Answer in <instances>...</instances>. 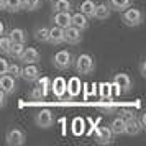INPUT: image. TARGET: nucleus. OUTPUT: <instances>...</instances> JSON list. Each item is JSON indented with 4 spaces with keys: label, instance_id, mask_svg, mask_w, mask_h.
Returning <instances> with one entry per match:
<instances>
[{
    "label": "nucleus",
    "instance_id": "16",
    "mask_svg": "<svg viewBox=\"0 0 146 146\" xmlns=\"http://www.w3.org/2000/svg\"><path fill=\"white\" fill-rule=\"evenodd\" d=\"M8 38H10L12 43H21V44H25L27 43V31L23 28H12L8 31Z\"/></svg>",
    "mask_w": 146,
    "mask_h": 146
},
{
    "label": "nucleus",
    "instance_id": "21",
    "mask_svg": "<svg viewBox=\"0 0 146 146\" xmlns=\"http://www.w3.org/2000/svg\"><path fill=\"white\" fill-rule=\"evenodd\" d=\"M23 51H25V44H21V43H12V46H10V49H8V56L12 58V59H20V56L23 54Z\"/></svg>",
    "mask_w": 146,
    "mask_h": 146
},
{
    "label": "nucleus",
    "instance_id": "5",
    "mask_svg": "<svg viewBox=\"0 0 146 146\" xmlns=\"http://www.w3.org/2000/svg\"><path fill=\"white\" fill-rule=\"evenodd\" d=\"M35 123L40 128H51L54 123V117H53V113H51V110H48V108L40 110L35 115Z\"/></svg>",
    "mask_w": 146,
    "mask_h": 146
},
{
    "label": "nucleus",
    "instance_id": "1",
    "mask_svg": "<svg viewBox=\"0 0 146 146\" xmlns=\"http://www.w3.org/2000/svg\"><path fill=\"white\" fill-rule=\"evenodd\" d=\"M121 20L125 23L126 27H139L143 20H145V15L139 8H135V7H130L123 10V15H121Z\"/></svg>",
    "mask_w": 146,
    "mask_h": 146
},
{
    "label": "nucleus",
    "instance_id": "27",
    "mask_svg": "<svg viewBox=\"0 0 146 146\" xmlns=\"http://www.w3.org/2000/svg\"><path fill=\"white\" fill-rule=\"evenodd\" d=\"M10 46H12V41L8 38V35H2L0 36V54H7Z\"/></svg>",
    "mask_w": 146,
    "mask_h": 146
},
{
    "label": "nucleus",
    "instance_id": "29",
    "mask_svg": "<svg viewBox=\"0 0 146 146\" xmlns=\"http://www.w3.org/2000/svg\"><path fill=\"white\" fill-rule=\"evenodd\" d=\"M20 71H21V67L18 66V64H8V69H7V74H10L12 77H20Z\"/></svg>",
    "mask_w": 146,
    "mask_h": 146
},
{
    "label": "nucleus",
    "instance_id": "30",
    "mask_svg": "<svg viewBox=\"0 0 146 146\" xmlns=\"http://www.w3.org/2000/svg\"><path fill=\"white\" fill-rule=\"evenodd\" d=\"M8 64H10V62H8L5 58H2V56H0V76H2V74H7Z\"/></svg>",
    "mask_w": 146,
    "mask_h": 146
},
{
    "label": "nucleus",
    "instance_id": "13",
    "mask_svg": "<svg viewBox=\"0 0 146 146\" xmlns=\"http://www.w3.org/2000/svg\"><path fill=\"white\" fill-rule=\"evenodd\" d=\"M53 21L56 27L62 28V30L71 27V12H54Z\"/></svg>",
    "mask_w": 146,
    "mask_h": 146
},
{
    "label": "nucleus",
    "instance_id": "9",
    "mask_svg": "<svg viewBox=\"0 0 146 146\" xmlns=\"http://www.w3.org/2000/svg\"><path fill=\"white\" fill-rule=\"evenodd\" d=\"M82 41V31L76 27H67L64 28V43H69V44H79Z\"/></svg>",
    "mask_w": 146,
    "mask_h": 146
},
{
    "label": "nucleus",
    "instance_id": "19",
    "mask_svg": "<svg viewBox=\"0 0 146 146\" xmlns=\"http://www.w3.org/2000/svg\"><path fill=\"white\" fill-rule=\"evenodd\" d=\"M95 2L94 0H84L80 3V13H84L87 18H94V13H95Z\"/></svg>",
    "mask_w": 146,
    "mask_h": 146
},
{
    "label": "nucleus",
    "instance_id": "31",
    "mask_svg": "<svg viewBox=\"0 0 146 146\" xmlns=\"http://www.w3.org/2000/svg\"><path fill=\"white\" fill-rule=\"evenodd\" d=\"M56 86H58L56 87V94H59V95L66 90V87H64V80L62 79H56Z\"/></svg>",
    "mask_w": 146,
    "mask_h": 146
},
{
    "label": "nucleus",
    "instance_id": "3",
    "mask_svg": "<svg viewBox=\"0 0 146 146\" xmlns=\"http://www.w3.org/2000/svg\"><path fill=\"white\" fill-rule=\"evenodd\" d=\"M53 64L54 67H58L59 71H66L72 66V54L66 51V49H61L53 56Z\"/></svg>",
    "mask_w": 146,
    "mask_h": 146
},
{
    "label": "nucleus",
    "instance_id": "23",
    "mask_svg": "<svg viewBox=\"0 0 146 146\" xmlns=\"http://www.w3.org/2000/svg\"><path fill=\"white\" fill-rule=\"evenodd\" d=\"M21 8H23L21 7V0H5V8L3 10H7L10 13H17Z\"/></svg>",
    "mask_w": 146,
    "mask_h": 146
},
{
    "label": "nucleus",
    "instance_id": "33",
    "mask_svg": "<svg viewBox=\"0 0 146 146\" xmlns=\"http://www.w3.org/2000/svg\"><path fill=\"white\" fill-rule=\"evenodd\" d=\"M5 105H7V94L0 89V108H3Z\"/></svg>",
    "mask_w": 146,
    "mask_h": 146
},
{
    "label": "nucleus",
    "instance_id": "2",
    "mask_svg": "<svg viewBox=\"0 0 146 146\" xmlns=\"http://www.w3.org/2000/svg\"><path fill=\"white\" fill-rule=\"evenodd\" d=\"M95 69V61L90 54H80L76 59V71L80 76H90Z\"/></svg>",
    "mask_w": 146,
    "mask_h": 146
},
{
    "label": "nucleus",
    "instance_id": "15",
    "mask_svg": "<svg viewBox=\"0 0 146 146\" xmlns=\"http://www.w3.org/2000/svg\"><path fill=\"white\" fill-rule=\"evenodd\" d=\"M71 25L76 27V28H79L80 31H84V30L89 28V18H87L84 13L77 12V13L71 15Z\"/></svg>",
    "mask_w": 146,
    "mask_h": 146
},
{
    "label": "nucleus",
    "instance_id": "6",
    "mask_svg": "<svg viewBox=\"0 0 146 146\" xmlns=\"http://www.w3.org/2000/svg\"><path fill=\"white\" fill-rule=\"evenodd\" d=\"M113 86L117 87L120 92H130L133 87V80L128 74L118 72V74H115V77H113Z\"/></svg>",
    "mask_w": 146,
    "mask_h": 146
},
{
    "label": "nucleus",
    "instance_id": "25",
    "mask_svg": "<svg viewBox=\"0 0 146 146\" xmlns=\"http://www.w3.org/2000/svg\"><path fill=\"white\" fill-rule=\"evenodd\" d=\"M41 5V0H21V7L28 10V12H35L38 10Z\"/></svg>",
    "mask_w": 146,
    "mask_h": 146
},
{
    "label": "nucleus",
    "instance_id": "11",
    "mask_svg": "<svg viewBox=\"0 0 146 146\" xmlns=\"http://www.w3.org/2000/svg\"><path fill=\"white\" fill-rule=\"evenodd\" d=\"M40 59H41V56H40V51L36 48L25 46V51L20 56V61H23V64H36V62H40Z\"/></svg>",
    "mask_w": 146,
    "mask_h": 146
},
{
    "label": "nucleus",
    "instance_id": "36",
    "mask_svg": "<svg viewBox=\"0 0 146 146\" xmlns=\"http://www.w3.org/2000/svg\"><path fill=\"white\" fill-rule=\"evenodd\" d=\"M2 35H5V25H3V21L0 20V36Z\"/></svg>",
    "mask_w": 146,
    "mask_h": 146
},
{
    "label": "nucleus",
    "instance_id": "32",
    "mask_svg": "<svg viewBox=\"0 0 146 146\" xmlns=\"http://www.w3.org/2000/svg\"><path fill=\"white\" fill-rule=\"evenodd\" d=\"M120 112H121V115H120V117H123V118L135 117V112H133L131 108H120Z\"/></svg>",
    "mask_w": 146,
    "mask_h": 146
},
{
    "label": "nucleus",
    "instance_id": "28",
    "mask_svg": "<svg viewBox=\"0 0 146 146\" xmlns=\"http://www.w3.org/2000/svg\"><path fill=\"white\" fill-rule=\"evenodd\" d=\"M99 108L102 110L104 113H113L117 110V104H113L112 100H107V102H100L99 104Z\"/></svg>",
    "mask_w": 146,
    "mask_h": 146
},
{
    "label": "nucleus",
    "instance_id": "18",
    "mask_svg": "<svg viewBox=\"0 0 146 146\" xmlns=\"http://www.w3.org/2000/svg\"><path fill=\"white\" fill-rule=\"evenodd\" d=\"M110 7L107 5V3H97L95 5V13H94V18H97V20H107L108 17H110Z\"/></svg>",
    "mask_w": 146,
    "mask_h": 146
},
{
    "label": "nucleus",
    "instance_id": "34",
    "mask_svg": "<svg viewBox=\"0 0 146 146\" xmlns=\"http://www.w3.org/2000/svg\"><path fill=\"white\" fill-rule=\"evenodd\" d=\"M138 123L141 126V130H146V113H141L138 118Z\"/></svg>",
    "mask_w": 146,
    "mask_h": 146
},
{
    "label": "nucleus",
    "instance_id": "7",
    "mask_svg": "<svg viewBox=\"0 0 146 146\" xmlns=\"http://www.w3.org/2000/svg\"><path fill=\"white\" fill-rule=\"evenodd\" d=\"M40 76H41V69L36 64H25L20 71V77L25 79L27 82H35V80L40 79Z\"/></svg>",
    "mask_w": 146,
    "mask_h": 146
},
{
    "label": "nucleus",
    "instance_id": "38",
    "mask_svg": "<svg viewBox=\"0 0 146 146\" xmlns=\"http://www.w3.org/2000/svg\"><path fill=\"white\" fill-rule=\"evenodd\" d=\"M48 2H53V0H48Z\"/></svg>",
    "mask_w": 146,
    "mask_h": 146
},
{
    "label": "nucleus",
    "instance_id": "10",
    "mask_svg": "<svg viewBox=\"0 0 146 146\" xmlns=\"http://www.w3.org/2000/svg\"><path fill=\"white\" fill-rule=\"evenodd\" d=\"M48 43L53 44V46L62 44L64 43V30L56 27V25L53 28H49V31H48Z\"/></svg>",
    "mask_w": 146,
    "mask_h": 146
},
{
    "label": "nucleus",
    "instance_id": "20",
    "mask_svg": "<svg viewBox=\"0 0 146 146\" xmlns=\"http://www.w3.org/2000/svg\"><path fill=\"white\" fill-rule=\"evenodd\" d=\"M131 3H133V0H108L110 10H115V12H123V10L128 8Z\"/></svg>",
    "mask_w": 146,
    "mask_h": 146
},
{
    "label": "nucleus",
    "instance_id": "8",
    "mask_svg": "<svg viewBox=\"0 0 146 146\" xmlns=\"http://www.w3.org/2000/svg\"><path fill=\"white\" fill-rule=\"evenodd\" d=\"M0 89L7 94V95L15 94L17 92V89H18L15 77H12L10 74H2V76H0Z\"/></svg>",
    "mask_w": 146,
    "mask_h": 146
},
{
    "label": "nucleus",
    "instance_id": "24",
    "mask_svg": "<svg viewBox=\"0 0 146 146\" xmlns=\"http://www.w3.org/2000/svg\"><path fill=\"white\" fill-rule=\"evenodd\" d=\"M48 31H49V28L46 27L36 28L35 30V40L40 41V43H48Z\"/></svg>",
    "mask_w": 146,
    "mask_h": 146
},
{
    "label": "nucleus",
    "instance_id": "4",
    "mask_svg": "<svg viewBox=\"0 0 146 146\" xmlns=\"http://www.w3.org/2000/svg\"><path fill=\"white\" fill-rule=\"evenodd\" d=\"M5 141L10 146H21V145H25V141H27V135L20 128H10L7 131Z\"/></svg>",
    "mask_w": 146,
    "mask_h": 146
},
{
    "label": "nucleus",
    "instance_id": "35",
    "mask_svg": "<svg viewBox=\"0 0 146 146\" xmlns=\"http://www.w3.org/2000/svg\"><path fill=\"white\" fill-rule=\"evenodd\" d=\"M139 74H141L143 77H146V61H141V62H139Z\"/></svg>",
    "mask_w": 146,
    "mask_h": 146
},
{
    "label": "nucleus",
    "instance_id": "12",
    "mask_svg": "<svg viewBox=\"0 0 146 146\" xmlns=\"http://www.w3.org/2000/svg\"><path fill=\"white\" fill-rule=\"evenodd\" d=\"M113 138V133L108 126H99L95 131V141L99 145H110Z\"/></svg>",
    "mask_w": 146,
    "mask_h": 146
},
{
    "label": "nucleus",
    "instance_id": "37",
    "mask_svg": "<svg viewBox=\"0 0 146 146\" xmlns=\"http://www.w3.org/2000/svg\"><path fill=\"white\" fill-rule=\"evenodd\" d=\"M5 8V0H0V10H3Z\"/></svg>",
    "mask_w": 146,
    "mask_h": 146
},
{
    "label": "nucleus",
    "instance_id": "17",
    "mask_svg": "<svg viewBox=\"0 0 146 146\" xmlns=\"http://www.w3.org/2000/svg\"><path fill=\"white\" fill-rule=\"evenodd\" d=\"M108 128H110L112 133L113 135H117V136L123 135V133H125V118H123V117H117V118H113Z\"/></svg>",
    "mask_w": 146,
    "mask_h": 146
},
{
    "label": "nucleus",
    "instance_id": "26",
    "mask_svg": "<svg viewBox=\"0 0 146 146\" xmlns=\"http://www.w3.org/2000/svg\"><path fill=\"white\" fill-rule=\"evenodd\" d=\"M46 95V87H35V89H31V92H30V99L31 100H41L43 97Z\"/></svg>",
    "mask_w": 146,
    "mask_h": 146
},
{
    "label": "nucleus",
    "instance_id": "14",
    "mask_svg": "<svg viewBox=\"0 0 146 146\" xmlns=\"http://www.w3.org/2000/svg\"><path fill=\"white\" fill-rule=\"evenodd\" d=\"M139 131H141V126H139L138 118H136V117L125 118V133H123V135H128V136H136Z\"/></svg>",
    "mask_w": 146,
    "mask_h": 146
},
{
    "label": "nucleus",
    "instance_id": "22",
    "mask_svg": "<svg viewBox=\"0 0 146 146\" xmlns=\"http://www.w3.org/2000/svg\"><path fill=\"white\" fill-rule=\"evenodd\" d=\"M72 3L69 0H53V10L54 12H71Z\"/></svg>",
    "mask_w": 146,
    "mask_h": 146
}]
</instances>
